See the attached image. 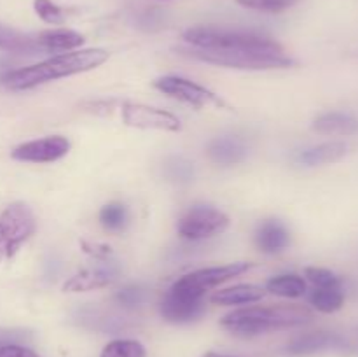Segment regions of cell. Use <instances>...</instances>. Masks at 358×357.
Instances as JSON below:
<instances>
[{
    "instance_id": "obj_22",
    "label": "cell",
    "mask_w": 358,
    "mask_h": 357,
    "mask_svg": "<svg viewBox=\"0 0 358 357\" xmlns=\"http://www.w3.org/2000/svg\"><path fill=\"white\" fill-rule=\"evenodd\" d=\"M310 303L322 314H334L345 304V290L341 286L315 287L310 294Z\"/></svg>"
},
{
    "instance_id": "obj_1",
    "label": "cell",
    "mask_w": 358,
    "mask_h": 357,
    "mask_svg": "<svg viewBox=\"0 0 358 357\" xmlns=\"http://www.w3.org/2000/svg\"><path fill=\"white\" fill-rule=\"evenodd\" d=\"M107 59L108 52L100 48L65 52V55L52 56V58L44 59V62L35 63V65L3 74L0 77V84L13 91L31 90V88L41 86V84L62 79V77L76 76V74L93 70L96 66L103 65Z\"/></svg>"
},
{
    "instance_id": "obj_6",
    "label": "cell",
    "mask_w": 358,
    "mask_h": 357,
    "mask_svg": "<svg viewBox=\"0 0 358 357\" xmlns=\"http://www.w3.org/2000/svg\"><path fill=\"white\" fill-rule=\"evenodd\" d=\"M229 227V217L210 205H194L180 217L177 231L185 240H205Z\"/></svg>"
},
{
    "instance_id": "obj_5",
    "label": "cell",
    "mask_w": 358,
    "mask_h": 357,
    "mask_svg": "<svg viewBox=\"0 0 358 357\" xmlns=\"http://www.w3.org/2000/svg\"><path fill=\"white\" fill-rule=\"evenodd\" d=\"M35 216L27 203H10L0 216V262L7 261L34 234Z\"/></svg>"
},
{
    "instance_id": "obj_27",
    "label": "cell",
    "mask_w": 358,
    "mask_h": 357,
    "mask_svg": "<svg viewBox=\"0 0 358 357\" xmlns=\"http://www.w3.org/2000/svg\"><path fill=\"white\" fill-rule=\"evenodd\" d=\"M35 13L38 14L42 21L51 24H62L65 21V14L59 9L56 4H52L51 0H35L34 2Z\"/></svg>"
},
{
    "instance_id": "obj_3",
    "label": "cell",
    "mask_w": 358,
    "mask_h": 357,
    "mask_svg": "<svg viewBox=\"0 0 358 357\" xmlns=\"http://www.w3.org/2000/svg\"><path fill=\"white\" fill-rule=\"evenodd\" d=\"M185 42L198 49L212 51H250L283 55V48L266 35L217 27H194L184 31Z\"/></svg>"
},
{
    "instance_id": "obj_25",
    "label": "cell",
    "mask_w": 358,
    "mask_h": 357,
    "mask_svg": "<svg viewBox=\"0 0 358 357\" xmlns=\"http://www.w3.org/2000/svg\"><path fill=\"white\" fill-rule=\"evenodd\" d=\"M306 279L313 284L315 287H336L341 286V279L334 272L327 268H318V266H310L304 270Z\"/></svg>"
},
{
    "instance_id": "obj_14",
    "label": "cell",
    "mask_w": 358,
    "mask_h": 357,
    "mask_svg": "<svg viewBox=\"0 0 358 357\" xmlns=\"http://www.w3.org/2000/svg\"><path fill=\"white\" fill-rule=\"evenodd\" d=\"M208 156L213 163L231 167L245 161L248 156V147L238 136H219L208 146Z\"/></svg>"
},
{
    "instance_id": "obj_16",
    "label": "cell",
    "mask_w": 358,
    "mask_h": 357,
    "mask_svg": "<svg viewBox=\"0 0 358 357\" xmlns=\"http://www.w3.org/2000/svg\"><path fill=\"white\" fill-rule=\"evenodd\" d=\"M255 244L266 254H276L290 244V234L280 220L268 219L259 224L255 231Z\"/></svg>"
},
{
    "instance_id": "obj_8",
    "label": "cell",
    "mask_w": 358,
    "mask_h": 357,
    "mask_svg": "<svg viewBox=\"0 0 358 357\" xmlns=\"http://www.w3.org/2000/svg\"><path fill=\"white\" fill-rule=\"evenodd\" d=\"M154 88L159 90L161 93L168 94L170 98H175V100L191 105L194 108L226 107V104L213 91L206 90L201 84H196L192 80L184 79V77H159V79L154 80Z\"/></svg>"
},
{
    "instance_id": "obj_24",
    "label": "cell",
    "mask_w": 358,
    "mask_h": 357,
    "mask_svg": "<svg viewBox=\"0 0 358 357\" xmlns=\"http://www.w3.org/2000/svg\"><path fill=\"white\" fill-rule=\"evenodd\" d=\"M101 357H145V349L136 340H114L105 345Z\"/></svg>"
},
{
    "instance_id": "obj_12",
    "label": "cell",
    "mask_w": 358,
    "mask_h": 357,
    "mask_svg": "<svg viewBox=\"0 0 358 357\" xmlns=\"http://www.w3.org/2000/svg\"><path fill=\"white\" fill-rule=\"evenodd\" d=\"M69 150V140L65 136L55 135L21 144L13 150V158L17 161H27V163H52L66 156Z\"/></svg>"
},
{
    "instance_id": "obj_20",
    "label": "cell",
    "mask_w": 358,
    "mask_h": 357,
    "mask_svg": "<svg viewBox=\"0 0 358 357\" xmlns=\"http://www.w3.org/2000/svg\"><path fill=\"white\" fill-rule=\"evenodd\" d=\"M0 49L9 52H21V55H35L41 51L37 38L2 23H0Z\"/></svg>"
},
{
    "instance_id": "obj_7",
    "label": "cell",
    "mask_w": 358,
    "mask_h": 357,
    "mask_svg": "<svg viewBox=\"0 0 358 357\" xmlns=\"http://www.w3.org/2000/svg\"><path fill=\"white\" fill-rule=\"evenodd\" d=\"M159 312L164 321L173 322V324H185V322H192L201 317L205 312V301H203V296L187 289L177 280L161 300Z\"/></svg>"
},
{
    "instance_id": "obj_21",
    "label": "cell",
    "mask_w": 358,
    "mask_h": 357,
    "mask_svg": "<svg viewBox=\"0 0 358 357\" xmlns=\"http://www.w3.org/2000/svg\"><path fill=\"white\" fill-rule=\"evenodd\" d=\"M266 290L282 298H301L306 294L308 284L303 276L296 273H285V275H276L269 279L266 284Z\"/></svg>"
},
{
    "instance_id": "obj_18",
    "label": "cell",
    "mask_w": 358,
    "mask_h": 357,
    "mask_svg": "<svg viewBox=\"0 0 358 357\" xmlns=\"http://www.w3.org/2000/svg\"><path fill=\"white\" fill-rule=\"evenodd\" d=\"M266 290L259 286H252V284H240V286L227 287V289L217 290L212 294L210 301L213 304H222V307H233V304H245V303H255V301L262 300Z\"/></svg>"
},
{
    "instance_id": "obj_15",
    "label": "cell",
    "mask_w": 358,
    "mask_h": 357,
    "mask_svg": "<svg viewBox=\"0 0 358 357\" xmlns=\"http://www.w3.org/2000/svg\"><path fill=\"white\" fill-rule=\"evenodd\" d=\"M350 147L341 140H332V142L318 144V146L310 147L303 150L297 156V161L304 167H322V164H331L336 161H341L348 154Z\"/></svg>"
},
{
    "instance_id": "obj_26",
    "label": "cell",
    "mask_w": 358,
    "mask_h": 357,
    "mask_svg": "<svg viewBox=\"0 0 358 357\" xmlns=\"http://www.w3.org/2000/svg\"><path fill=\"white\" fill-rule=\"evenodd\" d=\"M240 6L254 10H264V13H282V10L292 7L297 0H236Z\"/></svg>"
},
{
    "instance_id": "obj_30",
    "label": "cell",
    "mask_w": 358,
    "mask_h": 357,
    "mask_svg": "<svg viewBox=\"0 0 358 357\" xmlns=\"http://www.w3.org/2000/svg\"><path fill=\"white\" fill-rule=\"evenodd\" d=\"M170 167L173 168V174L170 175L175 181H189L192 177V167L189 163H184L182 160H175Z\"/></svg>"
},
{
    "instance_id": "obj_29",
    "label": "cell",
    "mask_w": 358,
    "mask_h": 357,
    "mask_svg": "<svg viewBox=\"0 0 358 357\" xmlns=\"http://www.w3.org/2000/svg\"><path fill=\"white\" fill-rule=\"evenodd\" d=\"M0 357H41L28 346L17 345V343H6L0 346Z\"/></svg>"
},
{
    "instance_id": "obj_23",
    "label": "cell",
    "mask_w": 358,
    "mask_h": 357,
    "mask_svg": "<svg viewBox=\"0 0 358 357\" xmlns=\"http://www.w3.org/2000/svg\"><path fill=\"white\" fill-rule=\"evenodd\" d=\"M100 223L108 231H122L128 224V209L122 203H108L100 210Z\"/></svg>"
},
{
    "instance_id": "obj_4",
    "label": "cell",
    "mask_w": 358,
    "mask_h": 357,
    "mask_svg": "<svg viewBox=\"0 0 358 357\" xmlns=\"http://www.w3.org/2000/svg\"><path fill=\"white\" fill-rule=\"evenodd\" d=\"M184 55L199 62L212 63L219 66H229V69L241 70H273V69H289L292 66L294 59L283 52V55H268V52H250V51H212V49H180Z\"/></svg>"
},
{
    "instance_id": "obj_2",
    "label": "cell",
    "mask_w": 358,
    "mask_h": 357,
    "mask_svg": "<svg viewBox=\"0 0 358 357\" xmlns=\"http://www.w3.org/2000/svg\"><path fill=\"white\" fill-rule=\"evenodd\" d=\"M313 321V312L301 304L240 308L220 321V326L236 336H257L280 329L297 328Z\"/></svg>"
},
{
    "instance_id": "obj_31",
    "label": "cell",
    "mask_w": 358,
    "mask_h": 357,
    "mask_svg": "<svg viewBox=\"0 0 358 357\" xmlns=\"http://www.w3.org/2000/svg\"><path fill=\"white\" fill-rule=\"evenodd\" d=\"M205 357H234V356H226V354H215V352H208Z\"/></svg>"
},
{
    "instance_id": "obj_19",
    "label": "cell",
    "mask_w": 358,
    "mask_h": 357,
    "mask_svg": "<svg viewBox=\"0 0 358 357\" xmlns=\"http://www.w3.org/2000/svg\"><path fill=\"white\" fill-rule=\"evenodd\" d=\"M35 38H37L38 48L45 51H70L84 44V35H80L79 31L65 30V28L42 31Z\"/></svg>"
},
{
    "instance_id": "obj_10",
    "label": "cell",
    "mask_w": 358,
    "mask_h": 357,
    "mask_svg": "<svg viewBox=\"0 0 358 357\" xmlns=\"http://www.w3.org/2000/svg\"><path fill=\"white\" fill-rule=\"evenodd\" d=\"M122 122L140 130H161V132H180V119L175 114L143 104L122 105Z\"/></svg>"
},
{
    "instance_id": "obj_9",
    "label": "cell",
    "mask_w": 358,
    "mask_h": 357,
    "mask_svg": "<svg viewBox=\"0 0 358 357\" xmlns=\"http://www.w3.org/2000/svg\"><path fill=\"white\" fill-rule=\"evenodd\" d=\"M287 354L296 357L317 356V354H334L339 357H350L353 354V346L345 336L332 331H313L296 340L287 345Z\"/></svg>"
},
{
    "instance_id": "obj_17",
    "label": "cell",
    "mask_w": 358,
    "mask_h": 357,
    "mask_svg": "<svg viewBox=\"0 0 358 357\" xmlns=\"http://www.w3.org/2000/svg\"><path fill=\"white\" fill-rule=\"evenodd\" d=\"M313 130L320 135L350 136L358 133V119L348 112H325L313 121Z\"/></svg>"
},
{
    "instance_id": "obj_11",
    "label": "cell",
    "mask_w": 358,
    "mask_h": 357,
    "mask_svg": "<svg viewBox=\"0 0 358 357\" xmlns=\"http://www.w3.org/2000/svg\"><path fill=\"white\" fill-rule=\"evenodd\" d=\"M250 262H231V265L224 266H212V268L196 270V272L187 273L178 282L185 286L187 289L194 290L199 296H205L206 290L213 289V287L220 286V284L227 282V280L234 279V276L241 275L247 270H250Z\"/></svg>"
},
{
    "instance_id": "obj_28",
    "label": "cell",
    "mask_w": 358,
    "mask_h": 357,
    "mask_svg": "<svg viewBox=\"0 0 358 357\" xmlns=\"http://www.w3.org/2000/svg\"><path fill=\"white\" fill-rule=\"evenodd\" d=\"M143 300H145V293H143L142 287L138 286L122 287V289L117 290V294H115V301L124 308L138 307V304L143 303Z\"/></svg>"
},
{
    "instance_id": "obj_13",
    "label": "cell",
    "mask_w": 358,
    "mask_h": 357,
    "mask_svg": "<svg viewBox=\"0 0 358 357\" xmlns=\"http://www.w3.org/2000/svg\"><path fill=\"white\" fill-rule=\"evenodd\" d=\"M117 266H114L112 262L100 265L98 268H87L73 275L69 282H65L63 290L65 293H86V290L101 289V287L110 286L117 279Z\"/></svg>"
}]
</instances>
